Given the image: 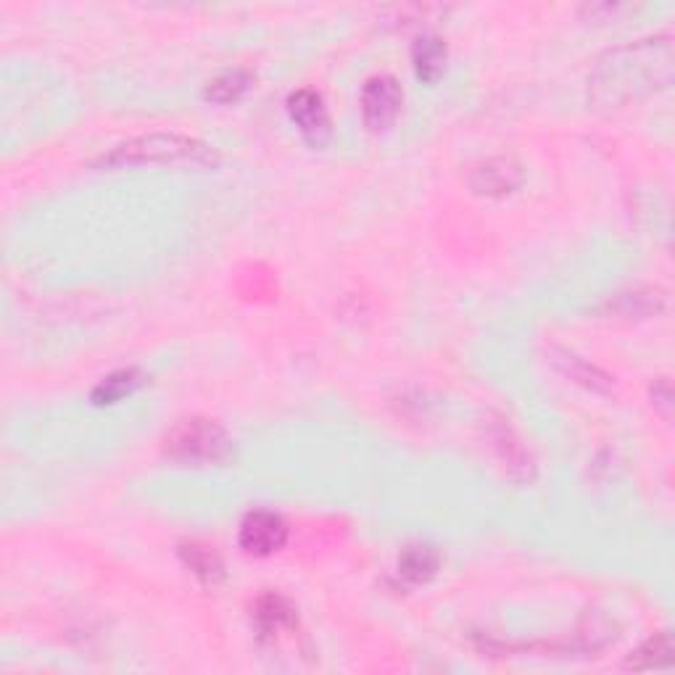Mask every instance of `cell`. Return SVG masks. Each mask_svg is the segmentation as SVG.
<instances>
[{
    "label": "cell",
    "mask_w": 675,
    "mask_h": 675,
    "mask_svg": "<svg viewBox=\"0 0 675 675\" xmlns=\"http://www.w3.org/2000/svg\"><path fill=\"white\" fill-rule=\"evenodd\" d=\"M288 116L312 148H325L333 137L330 111H327L323 95L312 88H301L288 95Z\"/></svg>",
    "instance_id": "obj_5"
},
{
    "label": "cell",
    "mask_w": 675,
    "mask_h": 675,
    "mask_svg": "<svg viewBox=\"0 0 675 675\" xmlns=\"http://www.w3.org/2000/svg\"><path fill=\"white\" fill-rule=\"evenodd\" d=\"M526 180V172L515 159L507 156H496V159L481 161L470 175V185L475 193L491 195V199H504V195L515 193Z\"/></svg>",
    "instance_id": "obj_7"
},
{
    "label": "cell",
    "mask_w": 675,
    "mask_h": 675,
    "mask_svg": "<svg viewBox=\"0 0 675 675\" xmlns=\"http://www.w3.org/2000/svg\"><path fill=\"white\" fill-rule=\"evenodd\" d=\"M491 441H494L496 454H499L504 468L509 470V475H513L515 481H533V457H530L526 443L515 436V430L509 428V425H496V428L491 430Z\"/></svg>",
    "instance_id": "obj_9"
},
{
    "label": "cell",
    "mask_w": 675,
    "mask_h": 675,
    "mask_svg": "<svg viewBox=\"0 0 675 675\" xmlns=\"http://www.w3.org/2000/svg\"><path fill=\"white\" fill-rule=\"evenodd\" d=\"M254 77L246 69H227L222 75H216L212 82L206 85V101L216 103V106H227V103L240 101L251 88Z\"/></svg>",
    "instance_id": "obj_15"
},
{
    "label": "cell",
    "mask_w": 675,
    "mask_h": 675,
    "mask_svg": "<svg viewBox=\"0 0 675 675\" xmlns=\"http://www.w3.org/2000/svg\"><path fill=\"white\" fill-rule=\"evenodd\" d=\"M671 80L673 43L671 37L662 35L609 50L588 77V90L601 106H622L652 90L667 88Z\"/></svg>",
    "instance_id": "obj_1"
},
{
    "label": "cell",
    "mask_w": 675,
    "mask_h": 675,
    "mask_svg": "<svg viewBox=\"0 0 675 675\" xmlns=\"http://www.w3.org/2000/svg\"><path fill=\"white\" fill-rule=\"evenodd\" d=\"M438 567H441V554L430 543H412L398 554L396 570L398 578H404L409 586H425L436 578Z\"/></svg>",
    "instance_id": "obj_10"
},
{
    "label": "cell",
    "mask_w": 675,
    "mask_h": 675,
    "mask_svg": "<svg viewBox=\"0 0 675 675\" xmlns=\"http://www.w3.org/2000/svg\"><path fill=\"white\" fill-rule=\"evenodd\" d=\"M251 618H254V626H257L261 639H278L280 633L293 631L299 622L296 607H293L291 601L280 594L259 596L257 605H254L251 609Z\"/></svg>",
    "instance_id": "obj_8"
},
{
    "label": "cell",
    "mask_w": 675,
    "mask_h": 675,
    "mask_svg": "<svg viewBox=\"0 0 675 675\" xmlns=\"http://www.w3.org/2000/svg\"><path fill=\"white\" fill-rule=\"evenodd\" d=\"M359 106H362V120L372 133L389 130L398 120L404 106L402 85L391 75H375L364 82L362 95H359Z\"/></svg>",
    "instance_id": "obj_4"
},
{
    "label": "cell",
    "mask_w": 675,
    "mask_h": 675,
    "mask_svg": "<svg viewBox=\"0 0 675 675\" xmlns=\"http://www.w3.org/2000/svg\"><path fill=\"white\" fill-rule=\"evenodd\" d=\"M164 454L188 468H209L230 460L233 441L227 430L214 419H182L164 438Z\"/></svg>",
    "instance_id": "obj_3"
},
{
    "label": "cell",
    "mask_w": 675,
    "mask_h": 675,
    "mask_svg": "<svg viewBox=\"0 0 675 675\" xmlns=\"http://www.w3.org/2000/svg\"><path fill=\"white\" fill-rule=\"evenodd\" d=\"M660 389L662 393L657 391V385L652 389V398H654V406H662V415H671V404H673V393H671V383H667L665 378L660 380Z\"/></svg>",
    "instance_id": "obj_17"
},
{
    "label": "cell",
    "mask_w": 675,
    "mask_h": 675,
    "mask_svg": "<svg viewBox=\"0 0 675 675\" xmlns=\"http://www.w3.org/2000/svg\"><path fill=\"white\" fill-rule=\"evenodd\" d=\"M412 64H415L417 77L423 82H436L443 75L446 67V45L441 37L423 35L417 37L415 48H412Z\"/></svg>",
    "instance_id": "obj_12"
},
{
    "label": "cell",
    "mask_w": 675,
    "mask_h": 675,
    "mask_svg": "<svg viewBox=\"0 0 675 675\" xmlns=\"http://www.w3.org/2000/svg\"><path fill=\"white\" fill-rule=\"evenodd\" d=\"M673 662V641L667 633H657L644 641L631 657L626 660V671H662Z\"/></svg>",
    "instance_id": "obj_14"
},
{
    "label": "cell",
    "mask_w": 675,
    "mask_h": 675,
    "mask_svg": "<svg viewBox=\"0 0 675 675\" xmlns=\"http://www.w3.org/2000/svg\"><path fill=\"white\" fill-rule=\"evenodd\" d=\"M288 526L280 515L270 509H254L244 517L238 530V543L251 556H272L285 547Z\"/></svg>",
    "instance_id": "obj_6"
},
{
    "label": "cell",
    "mask_w": 675,
    "mask_h": 675,
    "mask_svg": "<svg viewBox=\"0 0 675 675\" xmlns=\"http://www.w3.org/2000/svg\"><path fill=\"white\" fill-rule=\"evenodd\" d=\"M554 362H556V367H560L562 372H565L570 380H575V383L586 385L588 391H599L601 393V391H609V385H612V380H609V375H605V372H601L599 367L583 362V359L575 357V353H567V351L556 353Z\"/></svg>",
    "instance_id": "obj_16"
},
{
    "label": "cell",
    "mask_w": 675,
    "mask_h": 675,
    "mask_svg": "<svg viewBox=\"0 0 675 675\" xmlns=\"http://www.w3.org/2000/svg\"><path fill=\"white\" fill-rule=\"evenodd\" d=\"M180 560L203 586H216V583L225 578V565H222L220 554H216L214 549L203 547V543H182Z\"/></svg>",
    "instance_id": "obj_11"
},
{
    "label": "cell",
    "mask_w": 675,
    "mask_h": 675,
    "mask_svg": "<svg viewBox=\"0 0 675 675\" xmlns=\"http://www.w3.org/2000/svg\"><path fill=\"white\" fill-rule=\"evenodd\" d=\"M216 164H220V154L209 143L177 133L133 137V140H124L95 159L98 169H214Z\"/></svg>",
    "instance_id": "obj_2"
},
{
    "label": "cell",
    "mask_w": 675,
    "mask_h": 675,
    "mask_svg": "<svg viewBox=\"0 0 675 675\" xmlns=\"http://www.w3.org/2000/svg\"><path fill=\"white\" fill-rule=\"evenodd\" d=\"M140 383H143V375L135 370V367H130V370H116L95 385L93 393H90V402H93L95 406L116 404V402H122V398L133 396V393L140 389Z\"/></svg>",
    "instance_id": "obj_13"
}]
</instances>
